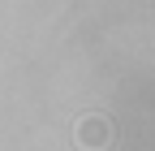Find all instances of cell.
I'll use <instances>...</instances> for the list:
<instances>
[{
	"mask_svg": "<svg viewBox=\"0 0 155 151\" xmlns=\"http://www.w3.org/2000/svg\"><path fill=\"white\" fill-rule=\"evenodd\" d=\"M112 138H116V125L108 117H99V112H86V117L73 125V147L78 151H108Z\"/></svg>",
	"mask_w": 155,
	"mask_h": 151,
	"instance_id": "6da1fadb",
	"label": "cell"
}]
</instances>
